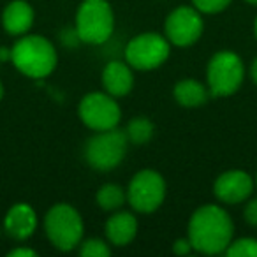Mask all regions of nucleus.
Returning <instances> with one entry per match:
<instances>
[{"label": "nucleus", "mask_w": 257, "mask_h": 257, "mask_svg": "<svg viewBox=\"0 0 257 257\" xmlns=\"http://www.w3.org/2000/svg\"><path fill=\"white\" fill-rule=\"evenodd\" d=\"M210 90L196 79H182L175 86V99L183 107H197L206 104Z\"/></svg>", "instance_id": "nucleus-16"}, {"label": "nucleus", "mask_w": 257, "mask_h": 257, "mask_svg": "<svg viewBox=\"0 0 257 257\" xmlns=\"http://www.w3.org/2000/svg\"><path fill=\"white\" fill-rule=\"evenodd\" d=\"M194 250L192 243H190L189 238H180L175 241V245H173V252L178 253V255H187V253H190Z\"/></svg>", "instance_id": "nucleus-23"}, {"label": "nucleus", "mask_w": 257, "mask_h": 257, "mask_svg": "<svg viewBox=\"0 0 257 257\" xmlns=\"http://www.w3.org/2000/svg\"><path fill=\"white\" fill-rule=\"evenodd\" d=\"M250 78H252V81L257 85V57L253 58L252 65H250Z\"/></svg>", "instance_id": "nucleus-25"}, {"label": "nucleus", "mask_w": 257, "mask_h": 257, "mask_svg": "<svg viewBox=\"0 0 257 257\" xmlns=\"http://www.w3.org/2000/svg\"><path fill=\"white\" fill-rule=\"evenodd\" d=\"M245 220L250 225L257 227V197L255 199H250L245 206Z\"/></svg>", "instance_id": "nucleus-22"}, {"label": "nucleus", "mask_w": 257, "mask_h": 257, "mask_svg": "<svg viewBox=\"0 0 257 257\" xmlns=\"http://www.w3.org/2000/svg\"><path fill=\"white\" fill-rule=\"evenodd\" d=\"M4 97V85H2V81H0V99Z\"/></svg>", "instance_id": "nucleus-27"}, {"label": "nucleus", "mask_w": 257, "mask_h": 257, "mask_svg": "<svg viewBox=\"0 0 257 257\" xmlns=\"http://www.w3.org/2000/svg\"><path fill=\"white\" fill-rule=\"evenodd\" d=\"M213 192L222 203H243L253 192V180L246 171L231 169V171H225L218 176L213 185Z\"/></svg>", "instance_id": "nucleus-11"}, {"label": "nucleus", "mask_w": 257, "mask_h": 257, "mask_svg": "<svg viewBox=\"0 0 257 257\" xmlns=\"http://www.w3.org/2000/svg\"><path fill=\"white\" fill-rule=\"evenodd\" d=\"M169 41L159 34L147 32L134 37L125 48V60L138 71H152L157 69L169 57Z\"/></svg>", "instance_id": "nucleus-8"}, {"label": "nucleus", "mask_w": 257, "mask_h": 257, "mask_svg": "<svg viewBox=\"0 0 257 257\" xmlns=\"http://www.w3.org/2000/svg\"><path fill=\"white\" fill-rule=\"evenodd\" d=\"M203 18L196 8H178L166 20V37L178 48L192 46L203 34Z\"/></svg>", "instance_id": "nucleus-10"}, {"label": "nucleus", "mask_w": 257, "mask_h": 257, "mask_svg": "<svg viewBox=\"0 0 257 257\" xmlns=\"http://www.w3.org/2000/svg\"><path fill=\"white\" fill-rule=\"evenodd\" d=\"M127 145L125 131H118L116 127L99 131L86 141L85 159L97 171H109L121 164L127 154Z\"/></svg>", "instance_id": "nucleus-4"}, {"label": "nucleus", "mask_w": 257, "mask_h": 257, "mask_svg": "<svg viewBox=\"0 0 257 257\" xmlns=\"http://www.w3.org/2000/svg\"><path fill=\"white\" fill-rule=\"evenodd\" d=\"M253 32H255V37H257V18H255V23H253Z\"/></svg>", "instance_id": "nucleus-28"}, {"label": "nucleus", "mask_w": 257, "mask_h": 257, "mask_svg": "<svg viewBox=\"0 0 257 257\" xmlns=\"http://www.w3.org/2000/svg\"><path fill=\"white\" fill-rule=\"evenodd\" d=\"M194 8L199 13H206V15H215L220 13L231 4V0H192Z\"/></svg>", "instance_id": "nucleus-21"}, {"label": "nucleus", "mask_w": 257, "mask_h": 257, "mask_svg": "<svg viewBox=\"0 0 257 257\" xmlns=\"http://www.w3.org/2000/svg\"><path fill=\"white\" fill-rule=\"evenodd\" d=\"M6 232L13 239H27L37 229V215L32 206L25 203H18L11 206L4 220Z\"/></svg>", "instance_id": "nucleus-12"}, {"label": "nucleus", "mask_w": 257, "mask_h": 257, "mask_svg": "<svg viewBox=\"0 0 257 257\" xmlns=\"http://www.w3.org/2000/svg\"><path fill=\"white\" fill-rule=\"evenodd\" d=\"M46 234L58 250H72L83 241V218L71 204H55L44 220Z\"/></svg>", "instance_id": "nucleus-5"}, {"label": "nucleus", "mask_w": 257, "mask_h": 257, "mask_svg": "<svg viewBox=\"0 0 257 257\" xmlns=\"http://www.w3.org/2000/svg\"><path fill=\"white\" fill-rule=\"evenodd\" d=\"M164 197L166 182L161 173L154 169H141L128 183L127 201L140 213H152L157 208H161Z\"/></svg>", "instance_id": "nucleus-7"}, {"label": "nucleus", "mask_w": 257, "mask_h": 257, "mask_svg": "<svg viewBox=\"0 0 257 257\" xmlns=\"http://www.w3.org/2000/svg\"><path fill=\"white\" fill-rule=\"evenodd\" d=\"M246 2H250V4H257V0H246Z\"/></svg>", "instance_id": "nucleus-29"}, {"label": "nucleus", "mask_w": 257, "mask_h": 257, "mask_svg": "<svg viewBox=\"0 0 257 257\" xmlns=\"http://www.w3.org/2000/svg\"><path fill=\"white\" fill-rule=\"evenodd\" d=\"M255 185H257V178H255Z\"/></svg>", "instance_id": "nucleus-30"}, {"label": "nucleus", "mask_w": 257, "mask_h": 257, "mask_svg": "<svg viewBox=\"0 0 257 257\" xmlns=\"http://www.w3.org/2000/svg\"><path fill=\"white\" fill-rule=\"evenodd\" d=\"M11 62L27 78L43 79L57 67V50L43 36H23L11 48Z\"/></svg>", "instance_id": "nucleus-2"}, {"label": "nucleus", "mask_w": 257, "mask_h": 257, "mask_svg": "<svg viewBox=\"0 0 257 257\" xmlns=\"http://www.w3.org/2000/svg\"><path fill=\"white\" fill-rule=\"evenodd\" d=\"M2 25L11 36H25L34 25V9L25 0H15L2 13Z\"/></svg>", "instance_id": "nucleus-14"}, {"label": "nucleus", "mask_w": 257, "mask_h": 257, "mask_svg": "<svg viewBox=\"0 0 257 257\" xmlns=\"http://www.w3.org/2000/svg\"><path fill=\"white\" fill-rule=\"evenodd\" d=\"M154 131L155 128L152 120H148L147 116H136L125 127V136H127L128 143L140 147V145H147L154 138Z\"/></svg>", "instance_id": "nucleus-17"}, {"label": "nucleus", "mask_w": 257, "mask_h": 257, "mask_svg": "<svg viewBox=\"0 0 257 257\" xmlns=\"http://www.w3.org/2000/svg\"><path fill=\"white\" fill-rule=\"evenodd\" d=\"M79 245H81L79 253H81L83 257H107L111 253L107 243H104L102 239H99V238H88L79 243Z\"/></svg>", "instance_id": "nucleus-20"}, {"label": "nucleus", "mask_w": 257, "mask_h": 257, "mask_svg": "<svg viewBox=\"0 0 257 257\" xmlns=\"http://www.w3.org/2000/svg\"><path fill=\"white\" fill-rule=\"evenodd\" d=\"M208 90L213 97H227L238 92L245 78L241 58L232 51H218L208 62Z\"/></svg>", "instance_id": "nucleus-6"}, {"label": "nucleus", "mask_w": 257, "mask_h": 257, "mask_svg": "<svg viewBox=\"0 0 257 257\" xmlns=\"http://www.w3.org/2000/svg\"><path fill=\"white\" fill-rule=\"evenodd\" d=\"M102 85L113 97L127 95L134 85V74L131 65L120 60H113L102 71Z\"/></svg>", "instance_id": "nucleus-13"}, {"label": "nucleus", "mask_w": 257, "mask_h": 257, "mask_svg": "<svg viewBox=\"0 0 257 257\" xmlns=\"http://www.w3.org/2000/svg\"><path fill=\"white\" fill-rule=\"evenodd\" d=\"M234 225L224 208L217 204H206L194 211L189 222V239L194 250L201 253L225 252L232 241Z\"/></svg>", "instance_id": "nucleus-1"}, {"label": "nucleus", "mask_w": 257, "mask_h": 257, "mask_svg": "<svg viewBox=\"0 0 257 257\" xmlns=\"http://www.w3.org/2000/svg\"><path fill=\"white\" fill-rule=\"evenodd\" d=\"M8 60H11V50L0 48V62H8Z\"/></svg>", "instance_id": "nucleus-26"}, {"label": "nucleus", "mask_w": 257, "mask_h": 257, "mask_svg": "<svg viewBox=\"0 0 257 257\" xmlns=\"http://www.w3.org/2000/svg\"><path fill=\"white\" fill-rule=\"evenodd\" d=\"M9 255L11 257H36L37 252L32 248H15L9 252Z\"/></svg>", "instance_id": "nucleus-24"}, {"label": "nucleus", "mask_w": 257, "mask_h": 257, "mask_svg": "<svg viewBox=\"0 0 257 257\" xmlns=\"http://www.w3.org/2000/svg\"><path fill=\"white\" fill-rule=\"evenodd\" d=\"M229 257H257V239L255 238H239L231 241L225 248Z\"/></svg>", "instance_id": "nucleus-19"}, {"label": "nucleus", "mask_w": 257, "mask_h": 257, "mask_svg": "<svg viewBox=\"0 0 257 257\" xmlns=\"http://www.w3.org/2000/svg\"><path fill=\"white\" fill-rule=\"evenodd\" d=\"M76 32L81 43L102 44L114 29V15L107 0H83L76 13Z\"/></svg>", "instance_id": "nucleus-3"}, {"label": "nucleus", "mask_w": 257, "mask_h": 257, "mask_svg": "<svg viewBox=\"0 0 257 257\" xmlns=\"http://www.w3.org/2000/svg\"><path fill=\"white\" fill-rule=\"evenodd\" d=\"M95 199H97V204H99L102 210L113 211V210H118V208L125 203L127 192H125L118 183H106V185H102L99 189Z\"/></svg>", "instance_id": "nucleus-18"}, {"label": "nucleus", "mask_w": 257, "mask_h": 257, "mask_svg": "<svg viewBox=\"0 0 257 257\" xmlns=\"http://www.w3.org/2000/svg\"><path fill=\"white\" fill-rule=\"evenodd\" d=\"M79 118L88 128L99 133L114 128L121 118V109L109 93L92 92L85 95L79 102Z\"/></svg>", "instance_id": "nucleus-9"}, {"label": "nucleus", "mask_w": 257, "mask_h": 257, "mask_svg": "<svg viewBox=\"0 0 257 257\" xmlns=\"http://www.w3.org/2000/svg\"><path fill=\"white\" fill-rule=\"evenodd\" d=\"M138 234V220L133 213L120 211L107 218L106 236L114 246H125L133 241Z\"/></svg>", "instance_id": "nucleus-15"}]
</instances>
